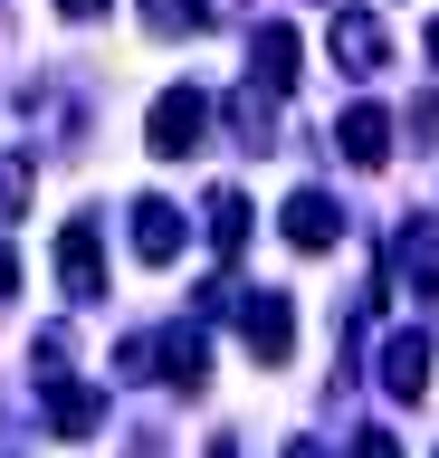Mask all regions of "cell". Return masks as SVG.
<instances>
[{"label": "cell", "instance_id": "cell-1", "mask_svg": "<svg viewBox=\"0 0 439 458\" xmlns=\"http://www.w3.org/2000/svg\"><path fill=\"white\" fill-rule=\"evenodd\" d=\"M201 143H210V96L201 86H163L153 114H144V153L153 163H191Z\"/></svg>", "mask_w": 439, "mask_h": 458}, {"label": "cell", "instance_id": "cell-2", "mask_svg": "<svg viewBox=\"0 0 439 458\" xmlns=\"http://www.w3.org/2000/svg\"><path fill=\"white\" fill-rule=\"evenodd\" d=\"M239 344H249L258 363H287V353H296V306H287V286H249V296H239Z\"/></svg>", "mask_w": 439, "mask_h": 458}, {"label": "cell", "instance_id": "cell-3", "mask_svg": "<svg viewBox=\"0 0 439 458\" xmlns=\"http://www.w3.org/2000/svg\"><path fill=\"white\" fill-rule=\"evenodd\" d=\"M58 286L77 296V306L106 296V239H96V220H67L58 229Z\"/></svg>", "mask_w": 439, "mask_h": 458}, {"label": "cell", "instance_id": "cell-4", "mask_svg": "<svg viewBox=\"0 0 439 458\" xmlns=\"http://www.w3.org/2000/svg\"><path fill=\"white\" fill-rule=\"evenodd\" d=\"M392 267H401L410 296H430V306H439V220H420V210H410V220L392 229Z\"/></svg>", "mask_w": 439, "mask_h": 458}, {"label": "cell", "instance_id": "cell-5", "mask_svg": "<svg viewBox=\"0 0 439 458\" xmlns=\"http://www.w3.org/2000/svg\"><path fill=\"white\" fill-rule=\"evenodd\" d=\"M153 363H163L173 392H210V335L201 325H163V335H153Z\"/></svg>", "mask_w": 439, "mask_h": 458}, {"label": "cell", "instance_id": "cell-6", "mask_svg": "<svg viewBox=\"0 0 439 458\" xmlns=\"http://www.w3.org/2000/svg\"><path fill=\"white\" fill-rule=\"evenodd\" d=\"M38 401H48V429H58V439H87V429L106 420V401H96L77 372H38Z\"/></svg>", "mask_w": 439, "mask_h": 458}, {"label": "cell", "instance_id": "cell-7", "mask_svg": "<svg viewBox=\"0 0 439 458\" xmlns=\"http://www.w3.org/2000/svg\"><path fill=\"white\" fill-rule=\"evenodd\" d=\"M334 239H344V200L334 191H287V249H334Z\"/></svg>", "mask_w": 439, "mask_h": 458}, {"label": "cell", "instance_id": "cell-8", "mask_svg": "<svg viewBox=\"0 0 439 458\" xmlns=\"http://www.w3.org/2000/svg\"><path fill=\"white\" fill-rule=\"evenodd\" d=\"M334 57H344V77H373V67H392V38H382V20H363V10H334Z\"/></svg>", "mask_w": 439, "mask_h": 458}, {"label": "cell", "instance_id": "cell-9", "mask_svg": "<svg viewBox=\"0 0 439 458\" xmlns=\"http://www.w3.org/2000/svg\"><path fill=\"white\" fill-rule=\"evenodd\" d=\"M296 57H306V48H296V29H287V20H267L258 38H249V86L287 96V86H296Z\"/></svg>", "mask_w": 439, "mask_h": 458}, {"label": "cell", "instance_id": "cell-10", "mask_svg": "<svg viewBox=\"0 0 439 458\" xmlns=\"http://www.w3.org/2000/svg\"><path fill=\"white\" fill-rule=\"evenodd\" d=\"M334 143H344L353 172H382V163H392V114H382V106H353L344 124H334Z\"/></svg>", "mask_w": 439, "mask_h": 458}, {"label": "cell", "instance_id": "cell-11", "mask_svg": "<svg viewBox=\"0 0 439 458\" xmlns=\"http://www.w3.org/2000/svg\"><path fill=\"white\" fill-rule=\"evenodd\" d=\"M382 392H392V401L430 392V335H392V344H382Z\"/></svg>", "mask_w": 439, "mask_h": 458}, {"label": "cell", "instance_id": "cell-12", "mask_svg": "<svg viewBox=\"0 0 439 458\" xmlns=\"http://www.w3.org/2000/svg\"><path fill=\"white\" fill-rule=\"evenodd\" d=\"M134 258L144 267H173L182 258V210L173 200H134Z\"/></svg>", "mask_w": 439, "mask_h": 458}, {"label": "cell", "instance_id": "cell-13", "mask_svg": "<svg viewBox=\"0 0 439 458\" xmlns=\"http://www.w3.org/2000/svg\"><path fill=\"white\" fill-rule=\"evenodd\" d=\"M230 124H239L249 153H277V96H267V86H239V96H230Z\"/></svg>", "mask_w": 439, "mask_h": 458}, {"label": "cell", "instance_id": "cell-14", "mask_svg": "<svg viewBox=\"0 0 439 458\" xmlns=\"http://www.w3.org/2000/svg\"><path fill=\"white\" fill-rule=\"evenodd\" d=\"M201 220H210V249H220V258H239V249H249V200H239L230 182L201 200Z\"/></svg>", "mask_w": 439, "mask_h": 458}, {"label": "cell", "instance_id": "cell-15", "mask_svg": "<svg viewBox=\"0 0 439 458\" xmlns=\"http://www.w3.org/2000/svg\"><path fill=\"white\" fill-rule=\"evenodd\" d=\"M201 20H210V0H144V29H153V38H191Z\"/></svg>", "mask_w": 439, "mask_h": 458}, {"label": "cell", "instance_id": "cell-16", "mask_svg": "<svg viewBox=\"0 0 439 458\" xmlns=\"http://www.w3.org/2000/svg\"><path fill=\"white\" fill-rule=\"evenodd\" d=\"M30 153H10V163H0V220H20V210H30Z\"/></svg>", "mask_w": 439, "mask_h": 458}, {"label": "cell", "instance_id": "cell-17", "mask_svg": "<svg viewBox=\"0 0 439 458\" xmlns=\"http://www.w3.org/2000/svg\"><path fill=\"white\" fill-rule=\"evenodd\" d=\"M344 458H401V439H392V429H353V449Z\"/></svg>", "mask_w": 439, "mask_h": 458}, {"label": "cell", "instance_id": "cell-18", "mask_svg": "<svg viewBox=\"0 0 439 458\" xmlns=\"http://www.w3.org/2000/svg\"><path fill=\"white\" fill-rule=\"evenodd\" d=\"M0 296H20V258L10 249H0Z\"/></svg>", "mask_w": 439, "mask_h": 458}, {"label": "cell", "instance_id": "cell-19", "mask_svg": "<svg viewBox=\"0 0 439 458\" xmlns=\"http://www.w3.org/2000/svg\"><path fill=\"white\" fill-rule=\"evenodd\" d=\"M58 10H67V20H96V10H106V0H58Z\"/></svg>", "mask_w": 439, "mask_h": 458}, {"label": "cell", "instance_id": "cell-20", "mask_svg": "<svg viewBox=\"0 0 439 458\" xmlns=\"http://www.w3.org/2000/svg\"><path fill=\"white\" fill-rule=\"evenodd\" d=\"M210 458H239V439H210Z\"/></svg>", "mask_w": 439, "mask_h": 458}, {"label": "cell", "instance_id": "cell-21", "mask_svg": "<svg viewBox=\"0 0 439 458\" xmlns=\"http://www.w3.org/2000/svg\"><path fill=\"white\" fill-rule=\"evenodd\" d=\"M287 458H325V449H306V439H296V449H287Z\"/></svg>", "mask_w": 439, "mask_h": 458}, {"label": "cell", "instance_id": "cell-22", "mask_svg": "<svg viewBox=\"0 0 439 458\" xmlns=\"http://www.w3.org/2000/svg\"><path fill=\"white\" fill-rule=\"evenodd\" d=\"M430 57H439V29H430Z\"/></svg>", "mask_w": 439, "mask_h": 458}]
</instances>
